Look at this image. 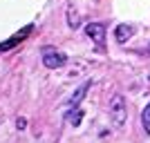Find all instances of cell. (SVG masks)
Wrapping results in <instances>:
<instances>
[{"mask_svg": "<svg viewBox=\"0 0 150 143\" xmlns=\"http://www.w3.org/2000/svg\"><path fill=\"white\" fill-rule=\"evenodd\" d=\"M125 118H128V103H125L123 94H114L112 101H110V121L117 130H121L125 125Z\"/></svg>", "mask_w": 150, "mask_h": 143, "instance_id": "1", "label": "cell"}, {"mask_svg": "<svg viewBox=\"0 0 150 143\" xmlns=\"http://www.w3.org/2000/svg\"><path fill=\"white\" fill-rule=\"evenodd\" d=\"M43 63H45V67H50V69H58V67H63V65L67 63V56H65L63 51L45 47L43 49Z\"/></svg>", "mask_w": 150, "mask_h": 143, "instance_id": "2", "label": "cell"}, {"mask_svg": "<svg viewBox=\"0 0 150 143\" xmlns=\"http://www.w3.org/2000/svg\"><path fill=\"white\" fill-rule=\"evenodd\" d=\"M31 31H34V25H27V27H25L23 31H18V34H13V36L9 38V40H5V43H0V51H9V49H13V47H16L18 43H23V40H25V38L29 36Z\"/></svg>", "mask_w": 150, "mask_h": 143, "instance_id": "3", "label": "cell"}, {"mask_svg": "<svg viewBox=\"0 0 150 143\" xmlns=\"http://www.w3.org/2000/svg\"><path fill=\"white\" fill-rule=\"evenodd\" d=\"M85 34L92 38L94 43L101 45L105 40V25H103V23H88V25H85Z\"/></svg>", "mask_w": 150, "mask_h": 143, "instance_id": "4", "label": "cell"}, {"mask_svg": "<svg viewBox=\"0 0 150 143\" xmlns=\"http://www.w3.org/2000/svg\"><path fill=\"white\" fill-rule=\"evenodd\" d=\"M88 89H90V83H85V85L79 87V89H76V92L67 99V105H65V110H69V107H76V105H79V103L85 99V92H88Z\"/></svg>", "mask_w": 150, "mask_h": 143, "instance_id": "5", "label": "cell"}, {"mask_svg": "<svg viewBox=\"0 0 150 143\" xmlns=\"http://www.w3.org/2000/svg\"><path fill=\"white\" fill-rule=\"evenodd\" d=\"M132 31H134V29H132L130 25H125V23H123V25H117V29H114V38H117V43L123 45L125 40L132 36Z\"/></svg>", "mask_w": 150, "mask_h": 143, "instance_id": "6", "label": "cell"}, {"mask_svg": "<svg viewBox=\"0 0 150 143\" xmlns=\"http://www.w3.org/2000/svg\"><path fill=\"white\" fill-rule=\"evenodd\" d=\"M81 118H83V110L79 105H76V107H69L67 114H65V121H67L69 125H74V128L81 123Z\"/></svg>", "mask_w": 150, "mask_h": 143, "instance_id": "7", "label": "cell"}, {"mask_svg": "<svg viewBox=\"0 0 150 143\" xmlns=\"http://www.w3.org/2000/svg\"><path fill=\"white\" fill-rule=\"evenodd\" d=\"M141 128H144L146 134H150V103L144 107V112H141Z\"/></svg>", "mask_w": 150, "mask_h": 143, "instance_id": "8", "label": "cell"}, {"mask_svg": "<svg viewBox=\"0 0 150 143\" xmlns=\"http://www.w3.org/2000/svg\"><path fill=\"white\" fill-rule=\"evenodd\" d=\"M67 25L72 27V29H76V27L81 25V20H79V16H76V11L72 9V7L67 9Z\"/></svg>", "mask_w": 150, "mask_h": 143, "instance_id": "9", "label": "cell"}, {"mask_svg": "<svg viewBox=\"0 0 150 143\" xmlns=\"http://www.w3.org/2000/svg\"><path fill=\"white\" fill-rule=\"evenodd\" d=\"M25 125H27V118L25 116H18V118H16V128H18V130H25Z\"/></svg>", "mask_w": 150, "mask_h": 143, "instance_id": "10", "label": "cell"}, {"mask_svg": "<svg viewBox=\"0 0 150 143\" xmlns=\"http://www.w3.org/2000/svg\"><path fill=\"white\" fill-rule=\"evenodd\" d=\"M148 54H150V45H148Z\"/></svg>", "mask_w": 150, "mask_h": 143, "instance_id": "11", "label": "cell"}]
</instances>
